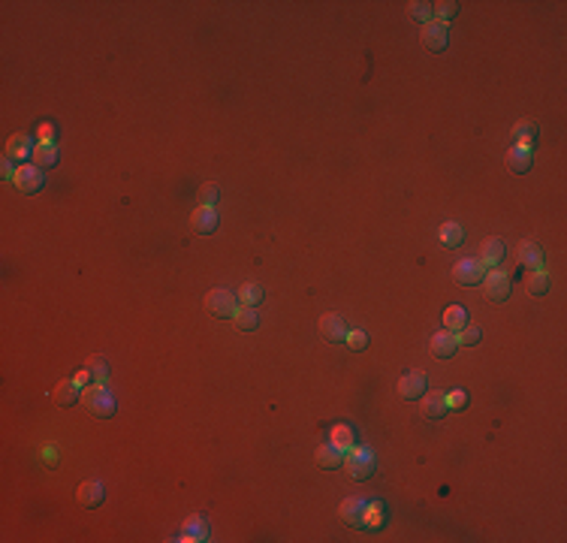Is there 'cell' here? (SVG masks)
<instances>
[{"mask_svg": "<svg viewBox=\"0 0 567 543\" xmlns=\"http://www.w3.org/2000/svg\"><path fill=\"white\" fill-rule=\"evenodd\" d=\"M329 444H335L338 450L344 453V450H350V447H356V432H353L350 425L338 423V425H332V435H329Z\"/></svg>", "mask_w": 567, "mask_h": 543, "instance_id": "cb8c5ba5", "label": "cell"}, {"mask_svg": "<svg viewBox=\"0 0 567 543\" xmlns=\"http://www.w3.org/2000/svg\"><path fill=\"white\" fill-rule=\"evenodd\" d=\"M314 462H317V468H323V471H335V468L344 465V456H341V450L335 444H320L317 453H314Z\"/></svg>", "mask_w": 567, "mask_h": 543, "instance_id": "d6986e66", "label": "cell"}, {"mask_svg": "<svg viewBox=\"0 0 567 543\" xmlns=\"http://www.w3.org/2000/svg\"><path fill=\"white\" fill-rule=\"evenodd\" d=\"M76 501H79L85 510L100 507V504L106 501V489H103V483H97V480H85V483L76 489Z\"/></svg>", "mask_w": 567, "mask_h": 543, "instance_id": "5bb4252c", "label": "cell"}, {"mask_svg": "<svg viewBox=\"0 0 567 543\" xmlns=\"http://www.w3.org/2000/svg\"><path fill=\"white\" fill-rule=\"evenodd\" d=\"M79 399H82V389H79L76 380H61L55 387V404L58 408H73Z\"/></svg>", "mask_w": 567, "mask_h": 543, "instance_id": "ffe728a7", "label": "cell"}, {"mask_svg": "<svg viewBox=\"0 0 567 543\" xmlns=\"http://www.w3.org/2000/svg\"><path fill=\"white\" fill-rule=\"evenodd\" d=\"M362 528L368 531H380L383 525H387V504L383 501H368L366 510H362Z\"/></svg>", "mask_w": 567, "mask_h": 543, "instance_id": "ac0fdd59", "label": "cell"}, {"mask_svg": "<svg viewBox=\"0 0 567 543\" xmlns=\"http://www.w3.org/2000/svg\"><path fill=\"white\" fill-rule=\"evenodd\" d=\"M13 185H15L18 194L34 196V194H39V190H42V185H46V175H42V169L34 166V163H21V166L15 169Z\"/></svg>", "mask_w": 567, "mask_h": 543, "instance_id": "3957f363", "label": "cell"}, {"mask_svg": "<svg viewBox=\"0 0 567 543\" xmlns=\"http://www.w3.org/2000/svg\"><path fill=\"white\" fill-rule=\"evenodd\" d=\"M456 350H459V338H456V332H450V329H444V332H435V335L429 338V354H432L435 359H453Z\"/></svg>", "mask_w": 567, "mask_h": 543, "instance_id": "9c48e42d", "label": "cell"}, {"mask_svg": "<svg viewBox=\"0 0 567 543\" xmlns=\"http://www.w3.org/2000/svg\"><path fill=\"white\" fill-rule=\"evenodd\" d=\"M483 278H486V266L480 260H474V257L459 260L453 266V281L459 287H477V284H483Z\"/></svg>", "mask_w": 567, "mask_h": 543, "instance_id": "277c9868", "label": "cell"}, {"mask_svg": "<svg viewBox=\"0 0 567 543\" xmlns=\"http://www.w3.org/2000/svg\"><path fill=\"white\" fill-rule=\"evenodd\" d=\"M437 242H441L444 248H459V244L465 242V230H462V223H456V220L441 223V230H437Z\"/></svg>", "mask_w": 567, "mask_h": 543, "instance_id": "44dd1931", "label": "cell"}, {"mask_svg": "<svg viewBox=\"0 0 567 543\" xmlns=\"http://www.w3.org/2000/svg\"><path fill=\"white\" fill-rule=\"evenodd\" d=\"M190 230H194L197 236H211V232L218 230V211H215V206H199L194 215H190Z\"/></svg>", "mask_w": 567, "mask_h": 543, "instance_id": "4fadbf2b", "label": "cell"}, {"mask_svg": "<svg viewBox=\"0 0 567 543\" xmlns=\"http://www.w3.org/2000/svg\"><path fill=\"white\" fill-rule=\"evenodd\" d=\"M34 166H39L42 173L46 169H51V166H58V161H61V154H58V148L55 145H42V142H37V148H34Z\"/></svg>", "mask_w": 567, "mask_h": 543, "instance_id": "7402d4cb", "label": "cell"}, {"mask_svg": "<svg viewBox=\"0 0 567 543\" xmlns=\"http://www.w3.org/2000/svg\"><path fill=\"white\" fill-rule=\"evenodd\" d=\"M235 296H239V302H242V305L256 308V305H260V302L266 299V290H263V287L256 284V281H244V284L239 287V293H235Z\"/></svg>", "mask_w": 567, "mask_h": 543, "instance_id": "484cf974", "label": "cell"}, {"mask_svg": "<svg viewBox=\"0 0 567 543\" xmlns=\"http://www.w3.org/2000/svg\"><path fill=\"white\" fill-rule=\"evenodd\" d=\"M459 347H477L480 342H483V329L480 326H465V329H459Z\"/></svg>", "mask_w": 567, "mask_h": 543, "instance_id": "1f68e13d", "label": "cell"}, {"mask_svg": "<svg viewBox=\"0 0 567 543\" xmlns=\"http://www.w3.org/2000/svg\"><path fill=\"white\" fill-rule=\"evenodd\" d=\"M525 287H528V293H531V296H543V293H549V275L543 272V269L531 272V275H528V281H525Z\"/></svg>", "mask_w": 567, "mask_h": 543, "instance_id": "4dcf8cb0", "label": "cell"}, {"mask_svg": "<svg viewBox=\"0 0 567 543\" xmlns=\"http://www.w3.org/2000/svg\"><path fill=\"white\" fill-rule=\"evenodd\" d=\"M507 257V244L504 239H486L483 242V251H480V263L486 266V269H498L501 263Z\"/></svg>", "mask_w": 567, "mask_h": 543, "instance_id": "9a60e30c", "label": "cell"}, {"mask_svg": "<svg viewBox=\"0 0 567 543\" xmlns=\"http://www.w3.org/2000/svg\"><path fill=\"white\" fill-rule=\"evenodd\" d=\"M395 389H399V396L404 401H420L425 392H429V380H425V375H420V371H411V375H404L399 380Z\"/></svg>", "mask_w": 567, "mask_h": 543, "instance_id": "ba28073f", "label": "cell"}, {"mask_svg": "<svg viewBox=\"0 0 567 543\" xmlns=\"http://www.w3.org/2000/svg\"><path fill=\"white\" fill-rule=\"evenodd\" d=\"M504 166H507V173H513V175H525V173H531V166H534V154H531V148H519V145H513L510 151L504 154Z\"/></svg>", "mask_w": 567, "mask_h": 543, "instance_id": "7c38bea8", "label": "cell"}, {"mask_svg": "<svg viewBox=\"0 0 567 543\" xmlns=\"http://www.w3.org/2000/svg\"><path fill=\"white\" fill-rule=\"evenodd\" d=\"M344 344L353 350V354H362V350H368V332H366V329H350L347 338H344Z\"/></svg>", "mask_w": 567, "mask_h": 543, "instance_id": "836d02e7", "label": "cell"}, {"mask_svg": "<svg viewBox=\"0 0 567 543\" xmlns=\"http://www.w3.org/2000/svg\"><path fill=\"white\" fill-rule=\"evenodd\" d=\"M344 471L353 477L356 483H362V480H368V477L374 474V459H371V453L368 450H362V447H356V450L350 453V459H344Z\"/></svg>", "mask_w": 567, "mask_h": 543, "instance_id": "52a82bcc", "label": "cell"}, {"mask_svg": "<svg viewBox=\"0 0 567 543\" xmlns=\"http://www.w3.org/2000/svg\"><path fill=\"white\" fill-rule=\"evenodd\" d=\"M420 411H423V417L425 420H444L447 417V399H444V392H425V396L420 399Z\"/></svg>", "mask_w": 567, "mask_h": 543, "instance_id": "2e32d148", "label": "cell"}, {"mask_svg": "<svg viewBox=\"0 0 567 543\" xmlns=\"http://www.w3.org/2000/svg\"><path fill=\"white\" fill-rule=\"evenodd\" d=\"M362 510H366V501L362 498H347V501H341L338 513L344 519V525H359L362 523Z\"/></svg>", "mask_w": 567, "mask_h": 543, "instance_id": "603a6c76", "label": "cell"}, {"mask_svg": "<svg viewBox=\"0 0 567 543\" xmlns=\"http://www.w3.org/2000/svg\"><path fill=\"white\" fill-rule=\"evenodd\" d=\"M91 380H94V377H91V371H88V368H82L79 375H76V383H79V387H88Z\"/></svg>", "mask_w": 567, "mask_h": 543, "instance_id": "74e56055", "label": "cell"}, {"mask_svg": "<svg viewBox=\"0 0 567 543\" xmlns=\"http://www.w3.org/2000/svg\"><path fill=\"white\" fill-rule=\"evenodd\" d=\"M85 368L91 371V377L97 380V383H106V380H109V359H106V356H88Z\"/></svg>", "mask_w": 567, "mask_h": 543, "instance_id": "f546056e", "label": "cell"}, {"mask_svg": "<svg viewBox=\"0 0 567 543\" xmlns=\"http://www.w3.org/2000/svg\"><path fill=\"white\" fill-rule=\"evenodd\" d=\"M432 13L441 18V25H447V21H453L459 15V4L456 0H441V4H432Z\"/></svg>", "mask_w": 567, "mask_h": 543, "instance_id": "d6a6232c", "label": "cell"}, {"mask_svg": "<svg viewBox=\"0 0 567 543\" xmlns=\"http://www.w3.org/2000/svg\"><path fill=\"white\" fill-rule=\"evenodd\" d=\"M432 4H425V0H411L408 4V18L416 21V25H429L432 21Z\"/></svg>", "mask_w": 567, "mask_h": 543, "instance_id": "f1b7e54d", "label": "cell"}, {"mask_svg": "<svg viewBox=\"0 0 567 543\" xmlns=\"http://www.w3.org/2000/svg\"><path fill=\"white\" fill-rule=\"evenodd\" d=\"M34 139H30L27 133H15V136H9V142H6V151H4V157H9L13 163H18L21 166V161H27V157H34Z\"/></svg>", "mask_w": 567, "mask_h": 543, "instance_id": "8fae6325", "label": "cell"}, {"mask_svg": "<svg viewBox=\"0 0 567 543\" xmlns=\"http://www.w3.org/2000/svg\"><path fill=\"white\" fill-rule=\"evenodd\" d=\"M218 196H220V190H218V185H211V181L199 187V202H202V206H215Z\"/></svg>", "mask_w": 567, "mask_h": 543, "instance_id": "d590c367", "label": "cell"}, {"mask_svg": "<svg viewBox=\"0 0 567 543\" xmlns=\"http://www.w3.org/2000/svg\"><path fill=\"white\" fill-rule=\"evenodd\" d=\"M444 399H447V408H453V411L468 408V392L465 389H450Z\"/></svg>", "mask_w": 567, "mask_h": 543, "instance_id": "e575fe53", "label": "cell"}, {"mask_svg": "<svg viewBox=\"0 0 567 543\" xmlns=\"http://www.w3.org/2000/svg\"><path fill=\"white\" fill-rule=\"evenodd\" d=\"M516 263L522 266V269H528V272L543 269V248L540 244H534V242H522L519 251H516Z\"/></svg>", "mask_w": 567, "mask_h": 543, "instance_id": "e0dca14e", "label": "cell"}, {"mask_svg": "<svg viewBox=\"0 0 567 543\" xmlns=\"http://www.w3.org/2000/svg\"><path fill=\"white\" fill-rule=\"evenodd\" d=\"M235 302H239V296L223 290V287H215V290L206 293V299H202V308H206L208 317H215V320H230V317H235Z\"/></svg>", "mask_w": 567, "mask_h": 543, "instance_id": "7a4b0ae2", "label": "cell"}, {"mask_svg": "<svg viewBox=\"0 0 567 543\" xmlns=\"http://www.w3.org/2000/svg\"><path fill=\"white\" fill-rule=\"evenodd\" d=\"M420 42H423L425 51L441 55L447 49V42H450V30H447V25H441V21H429V25H423V30H420Z\"/></svg>", "mask_w": 567, "mask_h": 543, "instance_id": "8992f818", "label": "cell"}, {"mask_svg": "<svg viewBox=\"0 0 567 543\" xmlns=\"http://www.w3.org/2000/svg\"><path fill=\"white\" fill-rule=\"evenodd\" d=\"M39 142L42 145H55V127H51V124H39Z\"/></svg>", "mask_w": 567, "mask_h": 543, "instance_id": "8d00e7d4", "label": "cell"}, {"mask_svg": "<svg viewBox=\"0 0 567 543\" xmlns=\"http://www.w3.org/2000/svg\"><path fill=\"white\" fill-rule=\"evenodd\" d=\"M513 139H516L519 148H534V142H537V124L534 121H519L516 127H513Z\"/></svg>", "mask_w": 567, "mask_h": 543, "instance_id": "d4e9b609", "label": "cell"}, {"mask_svg": "<svg viewBox=\"0 0 567 543\" xmlns=\"http://www.w3.org/2000/svg\"><path fill=\"white\" fill-rule=\"evenodd\" d=\"M320 335H323V342L329 344H341L347 338V323L341 314H323L320 317Z\"/></svg>", "mask_w": 567, "mask_h": 543, "instance_id": "30bf717a", "label": "cell"}, {"mask_svg": "<svg viewBox=\"0 0 567 543\" xmlns=\"http://www.w3.org/2000/svg\"><path fill=\"white\" fill-rule=\"evenodd\" d=\"M82 401L85 408H88L91 417L97 420H112L115 411H118V401L109 389H106V383H91V387L82 389Z\"/></svg>", "mask_w": 567, "mask_h": 543, "instance_id": "6da1fadb", "label": "cell"}, {"mask_svg": "<svg viewBox=\"0 0 567 543\" xmlns=\"http://www.w3.org/2000/svg\"><path fill=\"white\" fill-rule=\"evenodd\" d=\"M483 296H486L492 305L507 302V299H510V278H507L504 272H498V269L486 272V278H483Z\"/></svg>", "mask_w": 567, "mask_h": 543, "instance_id": "5b68a950", "label": "cell"}, {"mask_svg": "<svg viewBox=\"0 0 567 543\" xmlns=\"http://www.w3.org/2000/svg\"><path fill=\"white\" fill-rule=\"evenodd\" d=\"M232 323H235V329H242V332H254V329L260 326V314H256V308L244 305V308H239V311H235Z\"/></svg>", "mask_w": 567, "mask_h": 543, "instance_id": "4316f807", "label": "cell"}, {"mask_svg": "<svg viewBox=\"0 0 567 543\" xmlns=\"http://www.w3.org/2000/svg\"><path fill=\"white\" fill-rule=\"evenodd\" d=\"M444 326L450 329V332H459V329H465L468 326V311L462 305H450V308H444Z\"/></svg>", "mask_w": 567, "mask_h": 543, "instance_id": "83f0119b", "label": "cell"}]
</instances>
